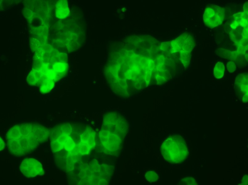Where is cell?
Masks as SVG:
<instances>
[{"label":"cell","mask_w":248,"mask_h":185,"mask_svg":"<svg viewBox=\"0 0 248 185\" xmlns=\"http://www.w3.org/2000/svg\"><path fill=\"white\" fill-rule=\"evenodd\" d=\"M49 133L48 129L42 127H33L28 125L14 127L6 134L8 148L14 154H26L35 149L39 143L45 142Z\"/></svg>","instance_id":"6da1fadb"},{"label":"cell","mask_w":248,"mask_h":185,"mask_svg":"<svg viewBox=\"0 0 248 185\" xmlns=\"http://www.w3.org/2000/svg\"><path fill=\"white\" fill-rule=\"evenodd\" d=\"M224 9L218 6L213 5L207 7L203 15L205 24L211 28L221 24L224 18Z\"/></svg>","instance_id":"277c9868"},{"label":"cell","mask_w":248,"mask_h":185,"mask_svg":"<svg viewBox=\"0 0 248 185\" xmlns=\"http://www.w3.org/2000/svg\"><path fill=\"white\" fill-rule=\"evenodd\" d=\"M234 20L231 27L233 30L230 36L238 47L248 46V12L235 14Z\"/></svg>","instance_id":"3957f363"},{"label":"cell","mask_w":248,"mask_h":185,"mask_svg":"<svg viewBox=\"0 0 248 185\" xmlns=\"http://www.w3.org/2000/svg\"><path fill=\"white\" fill-rule=\"evenodd\" d=\"M227 68L228 71L231 73L234 72L236 69L235 64L231 61L228 62L227 64Z\"/></svg>","instance_id":"9c48e42d"},{"label":"cell","mask_w":248,"mask_h":185,"mask_svg":"<svg viewBox=\"0 0 248 185\" xmlns=\"http://www.w3.org/2000/svg\"><path fill=\"white\" fill-rule=\"evenodd\" d=\"M225 66L223 63L219 62L216 64L213 70L214 76L217 79L221 78L223 76Z\"/></svg>","instance_id":"8992f818"},{"label":"cell","mask_w":248,"mask_h":185,"mask_svg":"<svg viewBox=\"0 0 248 185\" xmlns=\"http://www.w3.org/2000/svg\"><path fill=\"white\" fill-rule=\"evenodd\" d=\"M20 170L25 176L29 177L42 175L44 173L41 163L37 160L33 158L24 159L21 163Z\"/></svg>","instance_id":"5b68a950"},{"label":"cell","mask_w":248,"mask_h":185,"mask_svg":"<svg viewBox=\"0 0 248 185\" xmlns=\"http://www.w3.org/2000/svg\"><path fill=\"white\" fill-rule=\"evenodd\" d=\"M146 179L149 182H155L158 180V176L157 173L154 171H147L145 174Z\"/></svg>","instance_id":"52a82bcc"},{"label":"cell","mask_w":248,"mask_h":185,"mask_svg":"<svg viewBox=\"0 0 248 185\" xmlns=\"http://www.w3.org/2000/svg\"><path fill=\"white\" fill-rule=\"evenodd\" d=\"M218 50L220 51V52L219 51L218 52V54H219V55L225 58H230L233 56L235 57L237 55L236 51L231 52L229 50L222 49H219Z\"/></svg>","instance_id":"ba28073f"},{"label":"cell","mask_w":248,"mask_h":185,"mask_svg":"<svg viewBox=\"0 0 248 185\" xmlns=\"http://www.w3.org/2000/svg\"><path fill=\"white\" fill-rule=\"evenodd\" d=\"M160 150L165 159L173 163L183 162L187 154L186 146L183 139L176 135L167 138L162 144Z\"/></svg>","instance_id":"7a4b0ae2"},{"label":"cell","mask_w":248,"mask_h":185,"mask_svg":"<svg viewBox=\"0 0 248 185\" xmlns=\"http://www.w3.org/2000/svg\"><path fill=\"white\" fill-rule=\"evenodd\" d=\"M4 147V143L3 141L0 138V150H3Z\"/></svg>","instance_id":"30bf717a"}]
</instances>
